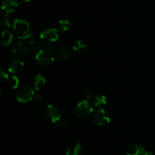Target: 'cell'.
<instances>
[{
	"instance_id": "484cf974",
	"label": "cell",
	"mask_w": 155,
	"mask_h": 155,
	"mask_svg": "<svg viewBox=\"0 0 155 155\" xmlns=\"http://www.w3.org/2000/svg\"><path fill=\"white\" fill-rule=\"evenodd\" d=\"M21 1L24 2H30V0H21Z\"/></svg>"
},
{
	"instance_id": "9a60e30c",
	"label": "cell",
	"mask_w": 155,
	"mask_h": 155,
	"mask_svg": "<svg viewBox=\"0 0 155 155\" xmlns=\"http://www.w3.org/2000/svg\"><path fill=\"white\" fill-rule=\"evenodd\" d=\"M66 155H84V149L80 143L77 142L68 148Z\"/></svg>"
},
{
	"instance_id": "603a6c76",
	"label": "cell",
	"mask_w": 155,
	"mask_h": 155,
	"mask_svg": "<svg viewBox=\"0 0 155 155\" xmlns=\"http://www.w3.org/2000/svg\"><path fill=\"white\" fill-rule=\"evenodd\" d=\"M0 79H1L2 81H6L9 79L8 74L2 69H1V71H0Z\"/></svg>"
},
{
	"instance_id": "ffe728a7",
	"label": "cell",
	"mask_w": 155,
	"mask_h": 155,
	"mask_svg": "<svg viewBox=\"0 0 155 155\" xmlns=\"http://www.w3.org/2000/svg\"><path fill=\"white\" fill-rule=\"evenodd\" d=\"M20 83V80L16 76H12V77L8 79V86L11 89H15L18 87Z\"/></svg>"
},
{
	"instance_id": "4fadbf2b",
	"label": "cell",
	"mask_w": 155,
	"mask_h": 155,
	"mask_svg": "<svg viewBox=\"0 0 155 155\" xmlns=\"http://www.w3.org/2000/svg\"><path fill=\"white\" fill-rule=\"evenodd\" d=\"M45 83H46L45 78L42 75H40V74L35 76L33 77V80H32V86H33V89L36 91L40 90L42 88H43Z\"/></svg>"
},
{
	"instance_id": "8fae6325",
	"label": "cell",
	"mask_w": 155,
	"mask_h": 155,
	"mask_svg": "<svg viewBox=\"0 0 155 155\" xmlns=\"http://www.w3.org/2000/svg\"><path fill=\"white\" fill-rule=\"evenodd\" d=\"M19 5V0H2V8L5 13L15 12Z\"/></svg>"
},
{
	"instance_id": "d6986e66",
	"label": "cell",
	"mask_w": 155,
	"mask_h": 155,
	"mask_svg": "<svg viewBox=\"0 0 155 155\" xmlns=\"http://www.w3.org/2000/svg\"><path fill=\"white\" fill-rule=\"evenodd\" d=\"M86 44L80 40H77L74 42V43L72 45L73 49L75 51H77V52H81V51H84L86 49Z\"/></svg>"
},
{
	"instance_id": "2e32d148",
	"label": "cell",
	"mask_w": 155,
	"mask_h": 155,
	"mask_svg": "<svg viewBox=\"0 0 155 155\" xmlns=\"http://www.w3.org/2000/svg\"><path fill=\"white\" fill-rule=\"evenodd\" d=\"M12 40H13V35H12V33L8 30H3L1 36L2 44L4 46H8L9 45L12 44Z\"/></svg>"
},
{
	"instance_id": "30bf717a",
	"label": "cell",
	"mask_w": 155,
	"mask_h": 155,
	"mask_svg": "<svg viewBox=\"0 0 155 155\" xmlns=\"http://www.w3.org/2000/svg\"><path fill=\"white\" fill-rule=\"evenodd\" d=\"M24 67V64L21 59L19 58H13L9 61L8 69V71L12 74H19L23 70Z\"/></svg>"
},
{
	"instance_id": "6da1fadb",
	"label": "cell",
	"mask_w": 155,
	"mask_h": 155,
	"mask_svg": "<svg viewBox=\"0 0 155 155\" xmlns=\"http://www.w3.org/2000/svg\"><path fill=\"white\" fill-rule=\"evenodd\" d=\"M14 32L20 39H27L32 36L31 27L27 21L21 19L15 20L13 24Z\"/></svg>"
},
{
	"instance_id": "52a82bcc",
	"label": "cell",
	"mask_w": 155,
	"mask_h": 155,
	"mask_svg": "<svg viewBox=\"0 0 155 155\" xmlns=\"http://www.w3.org/2000/svg\"><path fill=\"white\" fill-rule=\"evenodd\" d=\"M58 31L56 29L49 28L42 31L40 34V38L42 41L47 43H52L58 39Z\"/></svg>"
},
{
	"instance_id": "5bb4252c",
	"label": "cell",
	"mask_w": 155,
	"mask_h": 155,
	"mask_svg": "<svg viewBox=\"0 0 155 155\" xmlns=\"http://www.w3.org/2000/svg\"><path fill=\"white\" fill-rule=\"evenodd\" d=\"M27 47L30 53L31 54H37L40 50L42 49V44L39 41L31 39L27 42Z\"/></svg>"
},
{
	"instance_id": "8992f818",
	"label": "cell",
	"mask_w": 155,
	"mask_h": 155,
	"mask_svg": "<svg viewBox=\"0 0 155 155\" xmlns=\"http://www.w3.org/2000/svg\"><path fill=\"white\" fill-rule=\"evenodd\" d=\"M44 117L47 121L52 124H56L61 118V113L57 107L52 104L46 106L44 110Z\"/></svg>"
},
{
	"instance_id": "ac0fdd59",
	"label": "cell",
	"mask_w": 155,
	"mask_h": 155,
	"mask_svg": "<svg viewBox=\"0 0 155 155\" xmlns=\"http://www.w3.org/2000/svg\"><path fill=\"white\" fill-rule=\"evenodd\" d=\"M14 22H15V21H13V20L12 19L10 15L8 13H5L2 17L1 22L0 23H1L2 27H5V28H10V27H12L13 26Z\"/></svg>"
},
{
	"instance_id": "7402d4cb",
	"label": "cell",
	"mask_w": 155,
	"mask_h": 155,
	"mask_svg": "<svg viewBox=\"0 0 155 155\" xmlns=\"http://www.w3.org/2000/svg\"><path fill=\"white\" fill-rule=\"evenodd\" d=\"M58 126L61 128H64V129H67V128H69L71 124H70L69 121L66 119H64V118H61L57 123H56Z\"/></svg>"
},
{
	"instance_id": "e0dca14e",
	"label": "cell",
	"mask_w": 155,
	"mask_h": 155,
	"mask_svg": "<svg viewBox=\"0 0 155 155\" xmlns=\"http://www.w3.org/2000/svg\"><path fill=\"white\" fill-rule=\"evenodd\" d=\"M93 103L95 107H103L107 104V98L104 94H97L94 97Z\"/></svg>"
},
{
	"instance_id": "7c38bea8",
	"label": "cell",
	"mask_w": 155,
	"mask_h": 155,
	"mask_svg": "<svg viewBox=\"0 0 155 155\" xmlns=\"http://www.w3.org/2000/svg\"><path fill=\"white\" fill-rule=\"evenodd\" d=\"M56 52H57L62 58L64 59V60L72 58L74 55V52H73V51L71 48H69L68 46H65V45H63L57 46V48H56Z\"/></svg>"
},
{
	"instance_id": "d4e9b609",
	"label": "cell",
	"mask_w": 155,
	"mask_h": 155,
	"mask_svg": "<svg viewBox=\"0 0 155 155\" xmlns=\"http://www.w3.org/2000/svg\"><path fill=\"white\" fill-rule=\"evenodd\" d=\"M33 99H34L35 101H38V102H39V101H41L42 99H43V98H42V97L40 95H34V98H33Z\"/></svg>"
},
{
	"instance_id": "44dd1931",
	"label": "cell",
	"mask_w": 155,
	"mask_h": 155,
	"mask_svg": "<svg viewBox=\"0 0 155 155\" xmlns=\"http://www.w3.org/2000/svg\"><path fill=\"white\" fill-rule=\"evenodd\" d=\"M70 26L71 24L68 20H61L58 22V29L62 32L68 31L70 28Z\"/></svg>"
},
{
	"instance_id": "9c48e42d",
	"label": "cell",
	"mask_w": 155,
	"mask_h": 155,
	"mask_svg": "<svg viewBox=\"0 0 155 155\" xmlns=\"http://www.w3.org/2000/svg\"><path fill=\"white\" fill-rule=\"evenodd\" d=\"M12 51L15 54H18L20 56L27 55L30 53L27 47V42H23L22 39L21 40L15 41L12 44Z\"/></svg>"
},
{
	"instance_id": "5b68a950",
	"label": "cell",
	"mask_w": 155,
	"mask_h": 155,
	"mask_svg": "<svg viewBox=\"0 0 155 155\" xmlns=\"http://www.w3.org/2000/svg\"><path fill=\"white\" fill-rule=\"evenodd\" d=\"M93 120L95 124L101 127L108 125L111 121V118L108 112L103 108H98L94 112Z\"/></svg>"
},
{
	"instance_id": "ba28073f",
	"label": "cell",
	"mask_w": 155,
	"mask_h": 155,
	"mask_svg": "<svg viewBox=\"0 0 155 155\" xmlns=\"http://www.w3.org/2000/svg\"><path fill=\"white\" fill-rule=\"evenodd\" d=\"M127 155H152V152L147 151L141 144L134 143L128 148Z\"/></svg>"
},
{
	"instance_id": "277c9868",
	"label": "cell",
	"mask_w": 155,
	"mask_h": 155,
	"mask_svg": "<svg viewBox=\"0 0 155 155\" xmlns=\"http://www.w3.org/2000/svg\"><path fill=\"white\" fill-rule=\"evenodd\" d=\"M34 95L35 92L33 91V88L25 86L18 89L16 93V99L18 102L24 104L33 100Z\"/></svg>"
},
{
	"instance_id": "cb8c5ba5",
	"label": "cell",
	"mask_w": 155,
	"mask_h": 155,
	"mask_svg": "<svg viewBox=\"0 0 155 155\" xmlns=\"http://www.w3.org/2000/svg\"><path fill=\"white\" fill-rule=\"evenodd\" d=\"M95 95H94L93 91L89 90V91H86V97L88 100L93 99L94 97H95Z\"/></svg>"
},
{
	"instance_id": "7a4b0ae2",
	"label": "cell",
	"mask_w": 155,
	"mask_h": 155,
	"mask_svg": "<svg viewBox=\"0 0 155 155\" xmlns=\"http://www.w3.org/2000/svg\"><path fill=\"white\" fill-rule=\"evenodd\" d=\"M93 112V106L88 100L79 102L74 108V113L77 117L86 118Z\"/></svg>"
},
{
	"instance_id": "3957f363",
	"label": "cell",
	"mask_w": 155,
	"mask_h": 155,
	"mask_svg": "<svg viewBox=\"0 0 155 155\" xmlns=\"http://www.w3.org/2000/svg\"><path fill=\"white\" fill-rule=\"evenodd\" d=\"M37 63L42 65L51 64L54 61V53L51 48H42L35 56Z\"/></svg>"
}]
</instances>
